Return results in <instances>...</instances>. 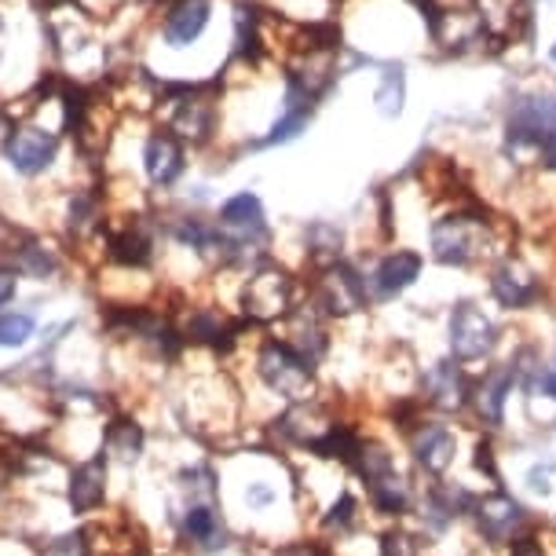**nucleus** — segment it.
<instances>
[{
	"label": "nucleus",
	"instance_id": "nucleus-1",
	"mask_svg": "<svg viewBox=\"0 0 556 556\" xmlns=\"http://www.w3.org/2000/svg\"><path fill=\"white\" fill-rule=\"evenodd\" d=\"M220 491L238 539L271 545V549L296 542L307 505L290 454L275 446L220 454Z\"/></svg>",
	"mask_w": 556,
	"mask_h": 556
},
{
	"label": "nucleus",
	"instance_id": "nucleus-2",
	"mask_svg": "<svg viewBox=\"0 0 556 556\" xmlns=\"http://www.w3.org/2000/svg\"><path fill=\"white\" fill-rule=\"evenodd\" d=\"M509 253V245L498 242V220L480 202H462L446 208L429 224V256L432 264L446 271H469V267L494 264Z\"/></svg>",
	"mask_w": 556,
	"mask_h": 556
},
{
	"label": "nucleus",
	"instance_id": "nucleus-3",
	"mask_svg": "<svg viewBox=\"0 0 556 556\" xmlns=\"http://www.w3.org/2000/svg\"><path fill=\"white\" fill-rule=\"evenodd\" d=\"M250 374L256 395H267L271 410L278 414L282 406L307 403L315 395H323L319 366H312L296 352L293 344H286L282 337H256L250 352Z\"/></svg>",
	"mask_w": 556,
	"mask_h": 556
},
{
	"label": "nucleus",
	"instance_id": "nucleus-4",
	"mask_svg": "<svg viewBox=\"0 0 556 556\" xmlns=\"http://www.w3.org/2000/svg\"><path fill=\"white\" fill-rule=\"evenodd\" d=\"M66 154V132L48 128L37 117H12V125L0 136V168L12 180L37 187L55 180V173L63 168Z\"/></svg>",
	"mask_w": 556,
	"mask_h": 556
},
{
	"label": "nucleus",
	"instance_id": "nucleus-5",
	"mask_svg": "<svg viewBox=\"0 0 556 556\" xmlns=\"http://www.w3.org/2000/svg\"><path fill=\"white\" fill-rule=\"evenodd\" d=\"M238 315L250 326H278L282 319H290V312L304 301V278L293 271L290 264H282L278 256L256 264L253 271H245L238 278Z\"/></svg>",
	"mask_w": 556,
	"mask_h": 556
},
{
	"label": "nucleus",
	"instance_id": "nucleus-6",
	"mask_svg": "<svg viewBox=\"0 0 556 556\" xmlns=\"http://www.w3.org/2000/svg\"><path fill=\"white\" fill-rule=\"evenodd\" d=\"M443 337H446V355H451L454 363L469 366V370L494 363V355H498L505 344L502 323L494 319L480 301H469V296L451 304L446 323H443Z\"/></svg>",
	"mask_w": 556,
	"mask_h": 556
},
{
	"label": "nucleus",
	"instance_id": "nucleus-7",
	"mask_svg": "<svg viewBox=\"0 0 556 556\" xmlns=\"http://www.w3.org/2000/svg\"><path fill=\"white\" fill-rule=\"evenodd\" d=\"M304 296L312 301L330 323L355 319L370 307V293H366L363 261L355 256H341V261L315 267L304 278Z\"/></svg>",
	"mask_w": 556,
	"mask_h": 556
},
{
	"label": "nucleus",
	"instance_id": "nucleus-8",
	"mask_svg": "<svg viewBox=\"0 0 556 556\" xmlns=\"http://www.w3.org/2000/svg\"><path fill=\"white\" fill-rule=\"evenodd\" d=\"M400 440L410 454V465L417 476H429V480H446V472L458 465L462 454V435L454 429L451 417L429 414L414 417L410 425L400 432Z\"/></svg>",
	"mask_w": 556,
	"mask_h": 556
},
{
	"label": "nucleus",
	"instance_id": "nucleus-9",
	"mask_svg": "<svg viewBox=\"0 0 556 556\" xmlns=\"http://www.w3.org/2000/svg\"><path fill=\"white\" fill-rule=\"evenodd\" d=\"M191 173V151L176 132L157 122L139 136V176H143V194L173 198Z\"/></svg>",
	"mask_w": 556,
	"mask_h": 556
},
{
	"label": "nucleus",
	"instance_id": "nucleus-10",
	"mask_svg": "<svg viewBox=\"0 0 556 556\" xmlns=\"http://www.w3.org/2000/svg\"><path fill=\"white\" fill-rule=\"evenodd\" d=\"M469 523H472V539L486 545V549H509L513 539L539 528V520L531 516L528 505L505 491V486H491V491L476 494Z\"/></svg>",
	"mask_w": 556,
	"mask_h": 556
},
{
	"label": "nucleus",
	"instance_id": "nucleus-11",
	"mask_svg": "<svg viewBox=\"0 0 556 556\" xmlns=\"http://www.w3.org/2000/svg\"><path fill=\"white\" fill-rule=\"evenodd\" d=\"M114 494V465L103 451L88 454V458L66 462L63 472V505L70 523H88L99 513H106Z\"/></svg>",
	"mask_w": 556,
	"mask_h": 556
},
{
	"label": "nucleus",
	"instance_id": "nucleus-12",
	"mask_svg": "<svg viewBox=\"0 0 556 556\" xmlns=\"http://www.w3.org/2000/svg\"><path fill=\"white\" fill-rule=\"evenodd\" d=\"M472 370L462 363H454L451 355L425 363L417 370V400L429 414L440 417H465L469 414V395H472Z\"/></svg>",
	"mask_w": 556,
	"mask_h": 556
},
{
	"label": "nucleus",
	"instance_id": "nucleus-13",
	"mask_svg": "<svg viewBox=\"0 0 556 556\" xmlns=\"http://www.w3.org/2000/svg\"><path fill=\"white\" fill-rule=\"evenodd\" d=\"M486 296L509 315L531 312L545 301V278L509 250L494 264H486Z\"/></svg>",
	"mask_w": 556,
	"mask_h": 556
},
{
	"label": "nucleus",
	"instance_id": "nucleus-14",
	"mask_svg": "<svg viewBox=\"0 0 556 556\" xmlns=\"http://www.w3.org/2000/svg\"><path fill=\"white\" fill-rule=\"evenodd\" d=\"M366 293H370V307L395 304L421 282L425 275V253L410 250V245H392V250L377 253L370 264H363Z\"/></svg>",
	"mask_w": 556,
	"mask_h": 556
},
{
	"label": "nucleus",
	"instance_id": "nucleus-15",
	"mask_svg": "<svg viewBox=\"0 0 556 556\" xmlns=\"http://www.w3.org/2000/svg\"><path fill=\"white\" fill-rule=\"evenodd\" d=\"M516 395V370L505 359L486 363L480 374L472 377V395H469V417L486 435L502 432L509 425V406Z\"/></svg>",
	"mask_w": 556,
	"mask_h": 556
},
{
	"label": "nucleus",
	"instance_id": "nucleus-16",
	"mask_svg": "<svg viewBox=\"0 0 556 556\" xmlns=\"http://www.w3.org/2000/svg\"><path fill=\"white\" fill-rule=\"evenodd\" d=\"M4 261L12 264L18 278L29 286H59L70 275V250L59 238L37 231V227H26V231L15 238L12 253H8Z\"/></svg>",
	"mask_w": 556,
	"mask_h": 556
},
{
	"label": "nucleus",
	"instance_id": "nucleus-17",
	"mask_svg": "<svg viewBox=\"0 0 556 556\" xmlns=\"http://www.w3.org/2000/svg\"><path fill=\"white\" fill-rule=\"evenodd\" d=\"M216 15V0H168L157 15V45L165 52H191L208 34Z\"/></svg>",
	"mask_w": 556,
	"mask_h": 556
},
{
	"label": "nucleus",
	"instance_id": "nucleus-18",
	"mask_svg": "<svg viewBox=\"0 0 556 556\" xmlns=\"http://www.w3.org/2000/svg\"><path fill=\"white\" fill-rule=\"evenodd\" d=\"M99 451L111 458L114 476L117 472H139L151 458V429L136 414L114 410L103 421V446Z\"/></svg>",
	"mask_w": 556,
	"mask_h": 556
},
{
	"label": "nucleus",
	"instance_id": "nucleus-19",
	"mask_svg": "<svg viewBox=\"0 0 556 556\" xmlns=\"http://www.w3.org/2000/svg\"><path fill=\"white\" fill-rule=\"evenodd\" d=\"M213 216L231 238L267 245V250L275 245V227H271V220H267V205H264L261 194L250 191V187H245V191L227 194L224 202L213 208Z\"/></svg>",
	"mask_w": 556,
	"mask_h": 556
},
{
	"label": "nucleus",
	"instance_id": "nucleus-20",
	"mask_svg": "<svg viewBox=\"0 0 556 556\" xmlns=\"http://www.w3.org/2000/svg\"><path fill=\"white\" fill-rule=\"evenodd\" d=\"M301 250H304L307 271L341 261V256H348V227L337 220H326V216H315V220H307L301 227Z\"/></svg>",
	"mask_w": 556,
	"mask_h": 556
},
{
	"label": "nucleus",
	"instance_id": "nucleus-21",
	"mask_svg": "<svg viewBox=\"0 0 556 556\" xmlns=\"http://www.w3.org/2000/svg\"><path fill=\"white\" fill-rule=\"evenodd\" d=\"M406 96H410V77H406L403 59H384L377 70V88H374V111L384 122H400L406 114Z\"/></svg>",
	"mask_w": 556,
	"mask_h": 556
},
{
	"label": "nucleus",
	"instance_id": "nucleus-22",
	"mask_svg": "<svg viewBox=\"0 0 556 556\" xmlns=\"http://www.w3.org/2000/svg\"><path fill=\"white\" fill-rule=\"evenodd\" d=\"M315 122V111H278L275 122L264 128V136L242 139L238 154H256V151H275V147H290L296 143Z\"/></svg>",
	"mask_w": 556,
	"mask_h": 556
},
{
	"label": "nucleus",
	"instance_id": "nucleus-23",
	"mask_svg": "<svg viewBox=\"0 0 556 556\" xmlns=\"http://www.w3.org/2000/svg\"><path fill=\"white\" fill-rule=\"evenodd\" d=\"M96 528L88 523H66V528L45 531L34 542V556H99L96 553Z\"/></svg>",
	"mask_w": 556,
	"mask_h": 556
},
{
	"label": "nucleus",
	"instance_id": "nucleus-24",
	"mask_svg": "<svg viewBox=\"0 0 556 556\" xmlns=\"http://www.w3.org/2000/svg\"><path fill=\"white\" fill-rule=\"evenodd\" d=\"M41 333L37 307H4L0 312V352H29Z\"/></svg>",
	"mask_w": 556,
	"mask_h": 556
},
{
	"label": "nucleus",
	"instance_id": "nucleus-25",
	"mask_svg": "<svg viewBox=\"0 0 556 556\" xmlns=\"http://www.w3.org/2000/svg\"><path fill=\"white\" fill-rule=\"evenodd\" d=\"M523 486H528V494L534 498H553L556 491V451H545L539 462H531L528 469H523Z\"/></svg>",
	"mask_w": 556,
	"mask_h": 556
},
{
	"label": "nucleus",
	"instance_id": "nucleus-26",
	"mask_svg": "<svg viewBox=\"0 0 556 556\" xmlns=\"http://www.w3.org/2000/svg\"><path fill=\"white\" fill-rule=\"evenodd\" d=\"M18 296H23V278L8 261H0V312L4 307H15Z\"/></svg>",
	"mask_w": 556,
	"mask_h": 556
},
{
	"label": "nucleus",
	"instance_id": "nucleus-27",
	"mask_svg": "<svg viewBox=\"0 0 556 556\" xmlns=\"http://www.w3.org/2000/svg\"><path fill=\"white\" fill-rule=\"evenodd\" d=\"M505 556H549V549H545V539L539 528L523 531L520 539H513V545L505 549Z\"/></svg>",
	"mask_w": 556,
	"mask_h": 556
},
{
	"label": "nucleus",
	"instance_id": "nucleus-28",
	"mask_svg": "<svg viewBox=\"0 0 556 556\" xmlns=\"http://www.w3.org/2000/svg\"><path fill=\"white\" fill-rule=\"evenodd\" d=\"M8 59H12V23H8L4 8H0V70L8 66Z\"/></svg>",
	"mask_w": 556,
	"mask_h": 556
},
{
	"label": "nucleus",
	"instance_id": "nucleus-29",
	"mask_svg": "<svg viewBox=\"0 0 556 556\" xmlns=\"http://www.w3.org/2000/svg\"><path fill=\"white\" fill-rule=\"evenodd\" d=\"M12 125V114H8V106L0 103V136H4V128Z\"/></svg>",
	"mask_w": 556,
	"mask_h": 556
},
{
	"label": "nucleus",
	"instance_id": "nucleus-30",
	"mask_svg": "<svg viewBox=\"0 0 556 556\" xmlns=\"http://www.w3.org/2000/svg\"><path fill=\"white\" fill-rule=\"evenodd\" d=\"M545 59H549V66L556 70V41L549 45V52H545Z\"/></svg>",
	"mask_w": 556,
	"mask_h": 556
},
{
	"label": "nucleus",
	"instance_id": "nucleus-31",
	"mask_svg": "<svg viewBox=\"0 0 556 556\" xmlns=\"http://www.w3.org/2000/svg\"><path fill=\"white\" fill-rule=\"evenodd\" d=\"M545 359H549V366H553V374H556V341H553V352L545 355Z\"/></svg>",
	"mask_w": 556,
	"mask_h": 556
},
{
	"label": "nucleus",
	"instance_id": "nucleus-32",
	"mask_svg": "<svg viewBox=\"0 0 556 556\" xmlns=\"http://www.w3.org/2000/svg\"><path fill=\"white\" fill-rule=\"evenodd\" d=\"M531 4H534V8H542V4L549 8V4H556V0H531Z\"/></svg>",
	"mask_w": 556,
	"mask_h": 556
},
{
	"label": "nucleus",
	"instance_id": "nucleus-33",
	"mask_svg": "<svg viewBox=\"0 0 556 556\" xmlns=\"http://www.w3.org/2000/svg\"><path fill=\"white\" fill-rule=\"evenodd\" d=\"M553 528H556V513H553Z\"/></svg>",
	"mask_w": 556,
	"mask_h": 556
}]
</instances>
